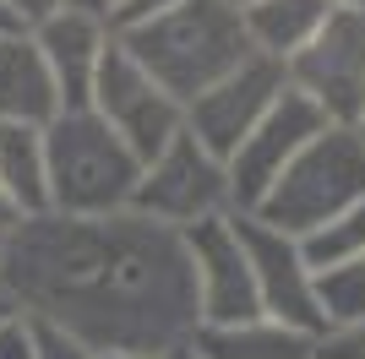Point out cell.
<instances>
[{
    "mask_svg": "<svg viewBox=\"0 0 365 359\" xmlns=\"http://www.w3.org/2000/svg\"><path fill=\"white\" fill-rule=\"evenodd\" d=\"M44 169H49V212H61V218L131 212V191L142 175L137 152L88 104L61 109L44 125Z\"/></svg>",
    "mask_w": 365,
    "mask_h": 359,
    "instance_id": "cell-3",
    "label": "cell"
},
{
    "mask_svg": "<svg viewBox=\"0 0 365 359\" xmlns=\"http://www.w3.org/2000/svg\"><path fill=\"white\" fill-rule=\"evenodd\" d=\"M115 6H120V0H109V11H115Z\"/></svg>",
    "mask_w": 365,
    "mask_h": 359,
    "instance_id": "cell-33",
    "label": "cell"
},
{
    "mask_svg": "<svg viewBox=\"0 0 365 359\" xmlns=\"http://www.w3.org/2000/svg\"><path fill=\"white\" fill-rule=\"evenodd\" d=\"M284 66L262 55H245L229 76H218L213 88L185 104V136H197L218 164H229V152L262 125V115L284 98Z\"/></svg>",
    "mask_w": 365,
    "mask_h": 359,
    "instance_id": "cell-10",
    "label": "cell"
},
{
    "mask_svg": "<svg viewBox=\"0 0 365 359\" xmlns=\"http://www.w3.org/2000/svg\"><path fill=\"white\" fill-rule=\"evenodd\" d=\"M61 6H71V0H0V11L11 16V22H16L22 33H28V28H38L44 16H55Z\"/></svg>",
    "mask_w": 365,
    "mask_h": 359,
    "instance_id": "cell-22",
    "label": "cell"
},
{
    "mask_svg": "<svg viewBox=\"0 0 365 359\" xmlns=\"http://www.w3.org/2000/svg\"><path fill=\"white\" fill-rule=\"evenodd\" d=\"M191 354L197 359H311L317 338L284 327V321H267V316H251L235 327H197Z\"/></svg>",
    "mask_w": 365,
    "mask_h": 359,
    "instance_id": "cell-15",
    "label": "cell"
},
{
    "mask_svg": "<svg viewBox=\"0 0 365 359\" xmlns=\"http://www.w3.org/2000/svg\"><path fill=\"white\" fill-rule=\"evenodd\" d=\"M327 16H333L327 0H251L240 11V33H245V44H251V55L284 66L289 55H300L311 44V33Z\"/></svg>",
    "mask_w": 365,
    "mask_h": 359,
    "instance_id": "cell-14",
    "label": "cell"
},
{
    "mask_svg": "<svg viewBox=\"0 0 365 359\" xmlns=\"http://www.w3.org/2000/svg\"><path fill=\"white\" fill-rule=\"evenodd\" d=\"M240 224V245H245V267H251V288H257V311L267 321H284L294 332H311L322 338V321H317V305H311V267L300 261V245L278 229L257 224L235 212Z\"/></svg>",
    "mask_w": 365,
    "mask_h": 359,
    "instance_id": "cell-11",
    "label": "cell"
},
{
    "mask_svg": "<svg viewBox=\"0 0 365 359\" xmlns=\"http://www.w3.org/2000/svg\"><path fill=\"white\" fill-rule=\"evenodd\" d=\"M311 359H365V327L322 332V338H317V354H311Z\"/></svg>",
    "mask_w": 365,
    "mask_h": 359,
    "instance_id": "cell-21",
    "label": "cell"
},
{
    "mask_svg": "<svg viewBox=\"0 0 365 359\" xmlns=\"http://www.w3.org/2000/svg\"><path fill=\"white\" fill-rule=\"evenodd\" d=\"M71 6H88V11H104L109 16V0H71Z\"/></svg>",
    "mask_w": 365,
    "mask_h": 359,
    "instance_id": "cell-27",
    "label": "cell"
},
{
    "mask_svg": "<svg viewBox=\"0 0 365 359\" xmlns=\"http://www.w3.org/2000/svg\"><path fill=\"white\" fill-rule=\"evenodd\" d=\"M109 33L180 109L251 55V44L240 33V11H229L224 0H185L164 16L109 28Z\"/></svg>",
    "mask_w": 365,
    "mask_h": 359,
    "instance_id": "cell-2",
    "label": "cell"
},
{
    "mask_svg": "<svg viewBox=\"0 0 365 359\" xmlns=\"http://www.w3.org/2000/svg\"><path fill=\"white\" fill-rule=\"evenodd\" d=\"M284 82L327 125L354 131L360 109H365V16L360 11H333L311 33V44L300 55L284 60Z\"/></svg>",
    "mask_w": 365,
    "mask_h": 359,
    "instance_id": "cell-5",
    "label": "cell"
},
{
    "mask_svg": "<svg viewBox=\"0 0 365 359\" xmlns=\"http://www.w3.org/2000/svg\"><path fill=\"white\" fill-rule=\"evenodd\" d=\"M0 33H16V22H11V16H6V11H0Z\"/></svg>",
    "mask_w": 365,
    "mask_h": 359,
    "instance_id": "cell-29",
    "label": "cell"
},
{
    "mask_svg": "<svg viewBox=\"0 0 365 359\" xmlns=\"http://www.w3.org/2000/svg\"><path fill=\"white\" fill-rule=\"evenodd\" d=\"M0 299L98 348L169 354L191 343L197 288L175 229L137 212L22 218L0 239Z\"/></svg>",
    "mask_w": 365,
    "mask_h": 359,
    "instance_id": "cell-1",
    "label": "cell"
},
{
    "mask_svg": "<svg viewBox=\"0 0 365 359\" xmlns=\"http://www.w3.org/2000/svg\"><path fill=\"white\" fill-rule=\"evenodd\" d=\"M322 131H327V120L305 104L300 93L284 88V98L262 115V125L229 152V164H224V175H229V212H257L262 196L278 185V175H284Z\"/></svg>",
    "mask_w": 365,
    "mask_h": 359,
    "instance_id": "cell-8",
    "label": "cell"
},
{
    "mask_svg": "<svg viewBox=\"0 0 365 359\" xmlns=\"http://www.w3.org/2000/svg\"><path fill=\"white\" fill-rule=\"evenodd\" d=\"M185 6V0H120L115 11H109V28H131V22H148V16H164Z\"/></svg>",
    "mask_w": 365,
    "mask_h": 359,
    "instance_id": "cell-23",
    "label": "cell"
},
{
    "mask_svg": "<svg viewBox=\"0 0 365 359\" xmlns=\"http://www.w3.org/2000/svg\"><path fill=\"white\" fill-rule=\"evenodd\" d=\"M0 196L16 218L49 212V169H44V125H0Z\"/></svg>",
    "mask_w": 365,
    "mask_h": 359,
    "instance_id": "cell-16",
    "label": "cell"
},
{
    "mask_svg": "<svg viewBox=\"0 0 365 359\" xmlns=\"http://www.w3.org/2000/svg\"><path fill=\"white\" fill-rule=\"evenodd\" d=\"M224 6H229V11H245V6H251V0H224Z\"/></svg>",
    "mask_w": 365,
    "mask_h": 359,
    "instance_id": "cell-30",
    "label": "cell"
},
{
    "mask_svg": "<svg viewBox=\"0 0 365 359\" xmlns=\"http://www.w3.org/2000/svg\"><path fill=\"white\" fill-rule=\"evenodd\" d=\"M354 207H365V136L344 131V125H327L278 175V185L262 196V207L245 212V218H257V224L278 229V234L300 239L311 229L354 212Z\"/></svg>",
    "mask_w": 365,
    "mask_h": 359,
    "instance_id": "cell-4",
    "label": "cell"
},
{
    "mask_svg": "<svg viewBox=\"0 0 365 359\" xmlns=\"http://www.w3.org/2000/svg\"><path fill=\"white\" fill-rule=\"evenodd\" d=\"M300 245V261L311 272H327V267H349V261H365V207L344 212L333 224L311 229V234L294 239Z\"/></svg>",
    "mask_w": 365,
    "mask_h": 359,
    "instance_id": "cell-18",
    "label": "cell"
},
{
    "mask_svg": "<svg viewBox=\"0 0 365 359\" xmlns=\"http://www.w3.org/2000/svg\"><path fill=\"white\" fill-rule=\"evenodd\" d=\"M93 359H164V354H137V348H98Z\"/></svg>",
    "mask_w": 365,
    "mask_h": 359,
    "instance_id": "cell-24",
    "label": "cell"
},
{
    "mask_svg": "<svg viewBox=\"0 0 365 359\" xmlns=\"http://www.w3.org/2000/svg\"><path fill=\"white\" fill-rule=\"evenodd\" d=\"M131 212L180 234V229L202 224V218L229 212V175L197 136L180 131L164 152H153L142 164L137 191H131Z\"/></svg>",
    "mask_w": 365,
    "mask_h": 359,
    "instance_id": "cell-6",
    "label": "cell"
},
{
    "mask_svg": "<svg viewBox=\"0 0 365 359\" xmlns=\"http://www.w3.org/2000/svg\"><path fill=\"white\" fill-rule=\"evenodd\" d=\"M164 359H197V354H191V343H180V348H169Z\"/></svg>",
    "mask_w": 365,
    "mask_h": 359,
    "instance_id": "cell-28",
    "label": "cell"
},
{
    "mask_svg": "<svg viewBox=\"0 0 365 359\" xmlns=\"http://www.w3.org/2000/svg\"><path fill=\"white\" fill-rule=\"evenodd\" d=\"M311 305H317L322 332H349V327H365V261H349V267H327V272H311Z\"/></svg>",
    "mask_w": 365,
    "mask_h": 359,
    "instance_id": "cell-17",
    "label": "cell"
},
{
    "mask_svg": "<svg viewBox=\"0 0 365 359\" xmlns=\"http://www.w3.org/2000/svg\"><path fill=\"white\" fill-rule=\"evenodd\" d=\"M61 115V93L22 28L0 33V125H49Z\"/></svg>",
    "mask_w": 365,
    "mask_h": 359,
    "instance_id": "cell-13",
    "label": "cell"
},
{
    "mask_svg": "<svg viewBox=\"0 0 365 359\" xmlns=\"http://www.w3.org/2000/svg\"><path fill=\"white\" fill-rule=\"evenodd\" d=\"M88 109L137 152V164H148L153 152H164L185 131V109L120 44H109L104 60H98V76H93V88H88Z\"/></svg>",
    "mask_w": 365,
    "mask_h": 359,
    "instance_id": "cell-7",
    "label": "cell"
},
{
    "mask_svg": "<svg viewBox=\"0 0 365 359\" xmlns=\"http://www.w3.org/2000/svg\"><path fill=\"white\" fill-rule=\"evenodd\" d=\"M354 131H360V136H365V109H360V125H354Z\"/></svg>",
    "mask_w": 365,
    "mask_h": 359,
    "instance_id": "cell-31",
    "label": "cell"
},
{
    "mask_svg": "<svg viewBox=\"0 0 365 359\" xmlns=\"http://www.w3.org/2000/svg\"><path fill=\"white\" fill-rule=\"evenodd\" d=\"M327 6H333V11H360L365 16V0H327Z\"/></svg>",
    "mask_w": 365,
    "mask_h": 359,
    "instance_id": "cell-26",
    "label": "cell"
},
{
    "mask_svg": "<svg viewBox=\"0 0 365 359\" xmlns=\"http://www.w3.org/2000/svg\"><path fill=\"white\" fill-rule=\"evenodd\" d=\"M16 316H22V311H16ZM28 332H33V359H93V348L82 343V338H71L66 327H55V321L28 316Z\"/></svg>",
    "mask_w": 365,
    "mask_h": 359,
    "instance_id": "cell-19",
    "label": "cell"
},
{
    "mask_svg": "<svg viewBox=\"0 0 365 359\" xmlns=\"http://www.w3.org/2000/svg\"><path fill=\"white\" fill-rule=\"evenodd\" d=\"M16 224H22V218H16V212H11V202H6V196H0V239L11 234Z\"/></svg>",
    "mask_w": 365,
    "mask_h": 359,
    "instance_id": "cell-25",
    "label": "cell"
},
{
    "mask_svg": "<svg viewBox=\"0 0 365 359\" xmlns=\"http://www.w3.org/2000/svg\"><path fill=\"white\" fill-rule=\"evenodd\" d=\"M33 49L44 60L49 82L61 93V109H82L88 104V88L98 76V60L115 44L104 11H88V6H61L55 16H44L38 28H28Z\"/></svg>",
    "mask_w": 365,
    "mask_h": 359,
    "instance_id": "cell-12",
    "label": "cell"
},
{
    "mask_svg": "<svg viewBox=\"0 0 365 359\" xmlns=\"http://www.w3.org/2000/svg\"><path fill=\"white\" fill-rule=\"evenodd\" d=\"M0 359H33V332H28V316L6 311L0 316Z\"/></svg>",
    "mask_w": 365,
    "mask_h": 359,
    "instance_id": "cell-20",
    "label": "cell"
},
{
    "mask_svg": "<svg viewBox=\"0 0 365 359\" xmlns=\"http://www.w3.org/2000/svg\"><path fill=\"white\" fill-rule=\"evenodd\" d=\"M180 245H185V267H191V288H197L202 327H235V321L262 316L235 212H218V218H202V224L180 229Z\"/></svg>",
    "mask_w": 365,
    "mask_h": 359,
    "instance_id": "cell-9",
    "label": "cell"
},
{
    "mask_svg": "<svg viewBox=\"0 0 365 359\" xmlns=\"http://www.w3.org/2000/svg\"><path fill=\"white\" fill-rule=\"evenodd\" d=\"M6 311H11V305H6V299H0V316H6Z\"/></svg>",
    "mask_w": 365,
    "mask_h": 359,
    "instance_id": "cell-32",
    "label": "cell"
}]
</instances>
